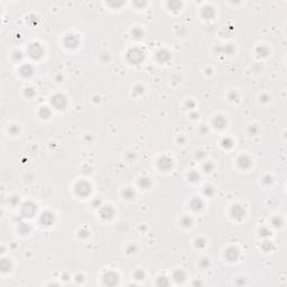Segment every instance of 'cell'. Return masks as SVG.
<instances>
[{
    "label": "cell",
    "instance_id": "obj_1",
    "mask_svg": "<svg viewBox=\"0 0 287 287\" xmlns=\"http://www.w3.org/2000/svg\"><path fill=\"white\" fill-rule=\"evenodd\" d=\"M75 190H76V193L79 194V195H82V196L88 195V194L91 192L90 186H89L86 183H84V182H82V183H79V184L76 185Z\"/></svg>",
    "mask_w": 287,
    "mask_h": 287
},
{
    "label": "cell",
    "instance_id": "obj_2",
    "mask_svg": "<svg viewBox=\"0 0 287 287\" xmlns=\"http://www.w3.org/2000/svg\"><path fill=\"white\" fill-rule=\"evenodd\" d=\"M52 103H53L57 109H62V108H64L65 104H66V100H65V98L63 97V95L57 94V95H55V97L53 98Z\"/></svg>",
    "mask_w": 287,
    "mask_h": 287
},
{
    "label": "cell",
    "instance_id": "obj_3",
    "mask_svg": "<svg viewBox=\"0 0 287 287\" xmlns=\"http://www.w3.org/2000/svg\"><path fill=\"white\" fill-rule=\"evenodd\" d=\"M103 281L106 285H114L118 283V276L114 274V272H108L104 278H103Z\"/></svg>",
    "mask_w": 287,
    "mask_h": 287
},
{
    "label": "cell",
    "instance_id": "obj_4",
    "mask_svg": "<svg viewBox=\"0 0 287 287\" xmlns=\"http://www.w3.org/2000/svg\"><path fill=\"white\" fill-rule=\"evenodd\" d=\"M239 256V252L236 248H229L228 250L226 251V257L228 258L230 261H234Z\"/></svg>",
    "mask_w": 287,
    "mask_h": 287
},
{
    "label": "cell",
    "instance_id": "obj_5",
    "mask_svg": "<svg viewBox=\"0 0 287 287\" xmlns=\"http://www.w3.org/2000/svg\"><path fill=\"white\" fill-rule=\"evenodd\" d=\"M53 220H54V217H53V214H51V213H44L43 215H42V219H41V221L44 224H46V226H50L51 223L53 222Z\"/></svg>",
    "mask_w": 287,
    "mask_h": 287
},
{
    "label": "cell",
    "instance_id": "obj_6",
    "mask_svg": "<svg viewBox=\"0 0 287 287\" xmlns=\"http://www.w3.org/2000/svg\"><path fill=\"white\" fill-rule=\"evenodd\" d=\"M243 210L242 208H240L239 205H236L233 209H232V215H233L234 218H238V219H241V218H243Z\"/></svg>",
    "mask_w": 287,
    "mask_h": 287
},
{
    "label": "cell",
    "instance_id": "obj_7",
    "mask_svg": "<svg viewBox=\"0 0 287 287\" xmlns=\"http://www.w3.org/2000/svg\"><path fill=\"white\" fill-rule=\"evenodd\" d=\"M113 215V210H112L110 206L108 208H103L102 211H101V217L104 218V219H110Z\"/></svg>",
    "mask_w": 287,
    "mask_h": 287
},
{
    "label": "cell",
    "instance_id": "obj_8",
    "mask_svg": "<svg viewBox=\"0 0 287 287\" xmlns=\"http://www.w3.org/2000/svg\"><path fill=\"white\" fill-rule=\"evenodd\" d=\"M191 206H192V209H193L194 211H197V210H200V209H202L203 203H202V201H201V200L195 199V200H193V201H192V203H191Z\"/></svg>",
    "mask_w": 287,
    "mask_h": 287
},
{
    "label": "cell",
    "instance_id": "obj_9",
    "mask_svg": "<svg viewBox=\"0 0 287 287\" xmlns=\"http://www.w3.org/2000/svg\"><path fill=\"white\" fill-rule=\"evenodd\" d=\"M174 278H175L176 281H183L185 278L184 272H182V270H176V272H174Z\"/></svg>",
    "mask_w": 287,
    "mask_h": 287
},
{
    "label": "cell",
    "instance_id": "obj_10",
    "mask_svg": "<svg viewBox=\"0 0 287 287\" xmlns=\"http://www.w3.org/2000/svg\"><path fill=\"white\" fill-rule=\"evenodd\" d=\"M20 72H21V74H23L24 76H29V75H32V74H33V68H30L29 65H28V66H26V65H25V66H24V68L20 70Z\"/></svg>",
    "mask_w": 287,
    "mask_h": 287
},
{
    "label": "cell",
    "instance_id": "obj_11",
    "mask_svg": "<svg viewBox=\"0 0 287 287\" xmlns=\"http://www.w3.org/2000/svg\"><path fill=\"white\" fill-rule=\"evenodd\" d=\"M214 125L218 127V128H223L226 126V120L223 119L222 117H218L215 120H214Z\"/></svg>",
    "mask_w": 287,
    "mask_h": 287
},
{
    "label": "cell",
    "instance_id": "obj_12",
    "mask_svg": "<svg viewBox=\"0 0 287 287\" xmlns=\"http://www.w3.org/2000/svg\"><path fill=\"white\" fill-rule=\"evenodd\" d=\"M140 185L141 186H144V188H148V186L150 185V182L148 181V179H141Z\"/></svg>",
    "mask_w": 287,
    "mask_h": 287
},
{
    "label": "cell",
    "instance_id": "obj_13",
    "mask_svg": "<svg viewBox=\"0 0 287 287\" xmlns=\"http://www.w3.org/2000/svg\"><path fill=\"white\" fill-rule=\"evenodd\" d=\"M135 276L137 277V279H143L144 276H145V274H144L143 272H140V270H138V272L135 274Z\"/></svg>",
    "mask_w": 287,
    "mask_h": 287
}]
</instances>
